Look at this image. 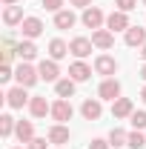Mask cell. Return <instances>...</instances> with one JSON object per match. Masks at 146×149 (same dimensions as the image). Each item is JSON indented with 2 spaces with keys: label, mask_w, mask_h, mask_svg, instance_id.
Listing matches in <instances>:
<instances>
[{
  "label": "cell",
  "mask_w": 146,
  "mask_h": 149,
  "mask_svg": "<svg viewBox=\"0 0 146 149\" xmlns=\"http://www.w3.org/2000/svg\"><path fill=\"white\" fill-rule=\"evenodd\" d=\"M123 43L132 46V49H140V46L146 43V29H140V26H129L126 32H123Z\"/></svg>",
  "instance_id": "14"
},
{
  "label": "cell",
  "mask_w": 146,
  "mask_h": 149,
  "mask_svg": "<svg viewBox=\"0 0 146 149\" xmlns=\"http://www.w3.org/2000/svg\"><path fill=\"white\" fill-rule=\"evenodd\" d=\"M80 115H83L86 120H97V118L103 115V103H100V97H86V100L80 103Z\"/></svg>",
  "instance_id": "9"
},
{
  "label": "cell",
  "mask_w": 146,
  "mask_h": 149,
  "mask_svg": "<svg viewBox=\"0 0 146 149\" xmlns=\"http://www.w3.org/2000/svg\"><path fill=\"white\" fill-rule=\"evenodd\" d=\"M109 143H112L115 149L126 146V143H129V132H123V129H117V126H115V129L109 132Z\"/></svg>",
  "instance_id": "25"
},
{
  "label": "cell",
  "mask_w": 146,
  "mask_h": 149,
  "mask_svg": "<svg viewBox=\"0 0 146 149\" xmlns=\"http://www.w3.org/2000/svg\"><path fill=\"white\" fill-rule=\"evenodd\" d=\"M74 86H77V83H74L72 77H63V80H57V83H55V95L69 100V97L74 95Z\"/></svg>",
  "instance_id": "23"
},
{
  "label": "cell",
  "mask_w": 146,
  "mask_h": 149,
  "mask_svg": "<svg viewBox=\"0 0 146 149\" xmlns=\"http://www.w3.org/2000/svg\"><path fill=\"white\" fill-rule=\"evenodd\" d=\"M92 43H95V49L106 52V49L115 46V32H109V29H97V32H92Z\"/></svg>",
  "instance_id": "15"
},
{
  "label": "cell",
  "mask_w": 146,
  "mask_h": 149,
  "mask_svg": "<svg viewBox=\"0 0 146 149\" xmlns=\"http://www.w3.org/2000/svg\"><path fill=\"white\" fill-rule=\"evenodd\" d=\"M66 55H69V43H66V40H60V37L49 40V57H52V60H63Z\"/></svg>",
  "instance_id": "21"
},
{
  "label": "cell",
  "mask_w": 146,
  "mask_h": 149,
  "mask_svg": "<svg viewBox=\"0 0 146 149\" xmlns=\"http://www.w3.org/2000/svg\"><path fill=\"white\" fill-rule=\"evenodd\" d=\"M97 97H100V100H117V97H120V80L103 77V83L97 86Z\"/></svg>",
  "instance_id": "3"
},
{
  "label": "cell",
  "mask_w": 146,
  "mask_h": 149,
  "mask_svg": "<svg viewBox=\"0 0 146 149\" xmlns=\"http://www.w3.org/2000/svg\"><path fill=\"white\" fill-rule=\"evenodd\" d=\"M15 129H17V120H15L12 115H0V135H3V138H12Z\"/></svg>",
  "instance_id": "24"
},
{
  "label": "cell",
  "mask_w": 146,
  "mask_h": 149,
  "mask_svg": "<svg viewBox=\"0 0 146 149\" xmlns=\"http://www.w3.org/2000/svg\"><path fill=\"white\" fill-rule=\"evenodd\" d=\"M140 97H143V103H146V86H143V89H140Z\"/></svg>",
  "instance_id": "37"
},
{
  "label": "cell",
  "mask_w": 146,
  "mask_h": 149,
  "mask_svg": "<svg viewBox=\"0 0 146 149\" xmlns=\"http://www.w3.org/2000/svg\"><path fill=\"white\" fill-rule=\"evenodd\" d=\"M115 6H117V12H132V9H138V0H115Z\"/></svg>",
  "instance_id": "28"
},
{
  "label": "cell",
  "mask_w": 146,
  "mask_h": 149,
  "mask_svg": "<svg viewBox=\"0 0 146 149\" xmlns=\"http://www.w3.org/2000/svg\"><path fill=\"white\" fill-rule=\"evenodd\" d=\"M72 6H77V9H89L92 6V0H69Z\"/></svg>",
  "instance_id": "33"
},
{
  "label": "cell",
  "mask_w": 146,
  "mask_h": 149,
  "mask_svg": "<svg viewBox=\"0 0 146 149\" xmlns=\"http://www.w3.org/2000/svg\"><path fill=\"white\" fill-rule=\"evenodd\" d=\"M143 6H146V0H143Z\"/></svg>",
  "instance_id": "39"
},
{
  "label": "cell",
  "mask_w": 146,
  "mask_h": 149,
  "mask_svg": "<svg viewBox=\"0 0 146 149\" xmlns=\"http://www.w3.org/2000/svg\"><path fill=\"white\" fill-rule=\"evenodd\" d=\"M12 149H23V146H12Z\"/></svg>",
  "instance_id": "38"
},
{
  "label": "cell",
  "mask_w": 146,
  "mask_h": 149,
  "mask_svg": "<svg viewBox=\"0 0 146 149\" xmlns=\"http://www.w3.org/2000/svg\"><path fill=\"white\" fill-rule=\"evenodd\" d=\"M20 32H23V40H35V37L43 35V20L40 17H26L20 23Z\"/></svg>",
  "instance_id": "11"
},
{
  "label": "cell",
  "mask_w": 146,
  "mask_h": 149,
  "mask_svg": "<svg viewBox=\"0 0 146 149\" xmlns=\"http://www.w3.org/2000/svg\"><path fill=\"white\" fill-rule=\"evenodd\" d=\"M29 95H26V86H15V89H9L6 92V103L12 106V109H23V106H29Z\"/></svg>",
  "instance_id": "7"
},
{
  "label": "cell",
  "mask_w": 146,
  "mask_h": 149,
  "mask_svg": "<svg viewBox=\"0 0 146 149\" xmlns=\"http://www.w3.org/2000/svg\"><path fill=\"white\" fill-rule=\"evenodd\" d=\"M17 57L23 60V63H32L37 57V46H35V40H20L17 43Z\"/></svg>",
  "instance_id": "19"
},
{
  "label": "cell",
  "mask_w": 146,
  "mask_h": 149,
  "mask_svg": "<svg viewBox=\"0 0 146 149\" xmlns=\"http://www.w3.org/2000/svg\"><path fill=\"white\" fill-rule=\"evenodd\" d=\"M129 149H143L146 146V135L140 129H135V132H129V143H126Z\"/></svg>",
  "instance_id": "26"
},
{
  "label": "cell",
  "mask_w": 146,
  "mask_h": 149,
  "mask_svg": "<svg viewBox=\"0 0 146 149\" xmlns=\"http://www.w3.org/2000/svg\"><path fill=\"white\" fill-rule=\"evenodd\" d=\"M69 77H72L74 83H83V80H89V77H92V66H89V63H83V60H74L72 66H69Z\"/></svg>",
  "instance_id": "16"
},
{
  "label": "cell",
  "mask_w": 146,
  "mask_h": 149,
  "mask_svg": "<svg viewBox=\"0 0 146 149\" xmlns=\"http://www.w3.org/2000/svg\"><path fill=\"white\" fill-rule=\"evenodd\" d=\"M49 143H52L49 138H35V141H29V143H26V149H46Z\"/></svg>",
  "instance_id": "30"
},
{
  "label": "cell",
  "mask_w": 146,
  "mask_h": 149,
  "mask_svg": "<svg viewBox=\"0 0 146 149\" xmlns=\"http://www.w3.org/2000/svg\"><path fill=\"white\" fill-rule=\"evenodd\" d=\"M15 138H17L20 143H29V141H35V123H32V120H17Z\"/></svg>",
  "instance_id": "18"
},
{
  "label": "cell",
  "mask_w": 146,
  "mask_h": 149,
  "mask_svg": "<svg viewBox=\"0 0 146 149\" xmlns=\"http://www.w3.org/2000/svg\"><path fill=\"white\" fill-rule=\"evenodd\" d=\"M129 26H132V23H129L126 12H117V9H115L109 17H106V29H109V32H126Z\"/></svg>",
  "instance_id": "13"
},
{
  "label": "cell",
  "mask_w": 146,
  "mask_h": 149,
  "mask_svg": "<svg viewBox=\"0 0 146 149\" xmlns=\"http://www.w3.org/2000/svg\"><path fill=\"white\" fill-rule=\"evenodd\" d=\"M15 80H17V86H26V89H32L37 80H40V72H37L32 63H23V60H20V66L15 69Z\"/></svg>",
  "instance_id": "1"
},
{
  "label": "cell",
  "mask_w": 146,
  "mask_h": 149,
  "mask_svg": "<svg viewBox=\"0 0 146 149\" xmlns=\"http://www.w3.org/2000/svg\"><path fill=\"white\" fill-rule=\"evenodd\" d=\"M29 112H32V118H46V115H52V103L43 97V95H35L32 100H29Z\"/></svg>",
  "instance_id": "12"
},
{
  "label": "cell",
  "mask_w": 146,
  "mask_h": 149,
  "mask_svg": "<svg viewBox=\"0 0 146 149\" xmlns=\"http://www.w3.org/2000/svg\"><path fill=\"white\" fill-rule=\"evenodd\" d=\"M12 77H15V69H12L9 63H3V66H0V83H6V80H12Z\"/></svg>",
  "instance_id": "31"
},
{
  "label": "cell",
  "mask_w": 146,
  "mask_h": 149,
  "mask_svg": "<svg viewBox=\"0 0 146 149\" xmlns=\"http://www.w3.org/2000/svg\"><path fill=\"white\" fill-rule=\"evenodd\" d=\"M40 6H43V9H46V12H60V9H63V0H43V3H40Z\"/></svg>",
  "instance_id": "29"
},
{
  "label": "cell",
  "mask_w": 146,
  "mask_h": 149,
  "mask_svg": "<svg viewBox=\"0 0 146 149\" xmlns=\"http://www.w3.org/2000/svg\"><path fill=\"white\" fill-rule=\"evenodd\" d=\"M74 23H77V17H74L72 9H60L55 15V29H63V32H66V29H72Z\"/></svg>",
  "instance_id": "20"
},
{
  "label": "cell",
  "mask_w": 146,
  "mask_h": 149,
  "mask_svg": "<svg viewBox=\"0 0 146 149\" xmlns=\"http://www.w3.org/2000/svg\"><path fill=\"white\" fill-rule=\"evenodd\" d=\"M80 20H83V26H86V29L97 32V29H103V23H106V15H103L97 6H89V9H83Z\"/></svg>",
  "instance_id": "2"
},
{
  "label": "cell",
  "mask_w": 146,
  "mask_h": 149,
  "mask_svg": "<svg viewBox=\"0 0 146 149\" xmlns=\"http://www.w3.org/2000/svg\"><path fill=\"white\" fill-rule=\"evenodd\" d=\"M23 9H20V6H6V12H3V23H6V26H9V29H12V26H20V23H23Z\"/></svg>",
  "instance_id": "22"
},
{
  "label": "cell",
  "mask_w": 146,
  "mask_h": 149,
  "mask_svg": "<svg viewBox=\"0 0 146 149\" xmlns=\"http://www.w3.org/2000/svg\"><path fill=\"white\" fill-rule=\"evenodd\" d=\"M92 49H95V43H92V37H74L72 43H69V52H72L77 60H83V57L92 55Z\"/></svg>",
  "instance_id": "10"
},
{
  "label": "cell",
  "mask_w": 146,
  "mask_h": 149,
  "mask_svg": "<svg viewBox=\"0 0 146 149\" xmlns=\"http://www.w3.org/2000/svg\"><path fill=\"white\" fill-rule=\"evenodd\" d=\"M117 72V60L112 55H97L95 57V74H103V77H115Z\"/></svg>",
  "instance_id": "5"
},
{
  "label": "cell",
  "mask_w": 146,
  "mask_h": 149,
  "mask_svg": "<svg viewBox=\"0 0 146 149\" xmlns=\"http://www.w3.org/2000/svg\"><path fill=\"white\" fill-rule=\"evenodd\" d=\"M46 138H49V141H52L55 146H63V143H69V138H72V132L66 129L63 123H55V126L49 129V135H46Z\"/></svg>",
  "instance_id": "17"
},
{
  "label": "cell",
  "mask_w": 146,
  "mask_h": 149,
  "mask_svg": "<svg viewBox=\"0 0 146 149\" xmlns=\"http://www.w3.org/2000/svg\"><path fill=\"white\" fill-rule=\"evenodd\" d=\"M132 112H135V103H132V97H117V100H112V118H115V120L132 118Z\"/></svg>",
  "instance_id": "8"
},
{
  "label": "cell",
  "mask_w": 146,
  "mask_h": 149,
  "mask_svg": "<svg viewBox=\"0 0 146 149\" xmlns=\"http://www.w3.org/2000/svg\"><path fill=\"white\" fill-rule=\"evenodd\" d=\"M138 55H140V60H143V63H146V43H143V46H140V52H138Z\"/></svg>",
  "instance_id": "34"
},
{
  "label": "cell",
  "mask_w": 146,
  "mask_h": 149,
  "mask_svg": "<svg viewBox=\"0 0 146 149\" xmlns=\"http://www.w3.org/2000/svg\"><path fill=\"white\" fill-rule=\"evenodd\" d=\"M37 72H40V80H46V83H57L60 80V66H57V60H40V66H37Z\"/></svg>",
  "instance_id": "6"
},
{
  "label": "cell",
  "mask_w": 146,
  "mask_h": 149,
  "mask_svg": "<svg viewBox=\"0 0 146 149\" xmlns=\"http://www.w3.org/2000/svg\"><path fill=\"white\" fill-rule=\"evenodd\" d=\"M140 77H143V80H146V63H143V66H140Z\"/></svg>",
  "instance_id": "35"
},
{
  "label": "cell",
  "mask_w": 146,
  "mask_h": 149,
  "mask_svg": "<svg viewBox=\"0 0 146 149\" xmlns=\"http://www.w3.org/2000/svg\"><path fill=\"white\" fill-rule=\"evenodd\" d=\"M129 120H132V126H135V129H146V109H135Z\"/></svg>",
  "instance_id": "27"
},
{
  "label": "cell",
  "mask_w": 146,
  "mask_h": 149,
  "mask_svg": "<svg viewBox=\"0 0 146 149\" xmlns=\"http://www.w3.org/2000/svg\"><path fill=\"white\" fill-rule=\"evenodd\" d=\"M72 103L66 100V97H57L55 103H52V118H55V123H66V120H72Z\"/></svg>",
  "instance_id": "4"
},
{
  "label": "cell",
  "mask_w": 146,
  "mask_h": 149,
  "mask_svg": "<svg viewBox=\"0 0 146 149\" xmlns=\"http://www.w3.org/2000/svg\"><path fill=\"white\" fill-rule=\"evenodd\" d=\"M89 149H112V143H109V138H95L89 143Z\"/></svg>",
  "instance_id": "32"
},
{
  "label": "cell",
  "mask_w": 146,
  "mask_h": 149,
  "mask_svg": "<svg viewBox=\"0 0 146 149\" xmlns=\"http://www.w3.org/2000/svg\"><path fill=\"white\" fill-rule=\"evenodd\" d=\"M3 3H6V6H17V0H3Z\"/></svg>",
  "instance_id": "36"
}]
</instances>
